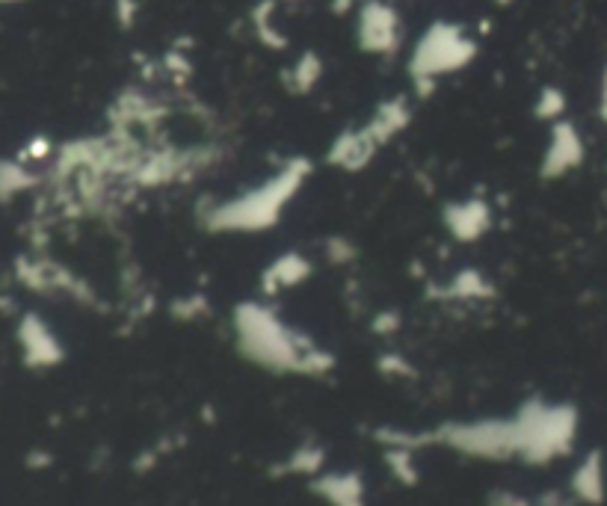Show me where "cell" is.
Instances as JSON below:
<instances>
[{
    "mask_svg": "<svg viewBox=\"0 0 607 506\" xmlns=\"http://www.w3.org/2000/svg\"><path fill=\"white\" fill-rule=\"evenodd\" d=\"M234 335L246 359L270 370L323 376L335 367V356L314 344L305 332L288 326L267 302H240L234 308Z\"/></svg>",
    "mask_w": 607,
    "mask_h": 506,
    "instance_id": "obj_1",
    "label": "cell"
},
{
    "mask_svg": "<svg viewBox=\"0 0 607 506\" xmlns=\"http://www.w3.org/2000/svg\"><path fill=\"white\" fill-rule=\"evenodd\" d=\"M308 178H311V163L305 157H291L258 187L211 205L205 214V225L211 231H228V234L270 231L273 225H279L288 205L300 196Z\"/></svg>",
    "mask_w": 607,
    "mask_h": 506,
    "instance_id": "obj_2",
    "label": "cell"
},
{
    "mask_svg": "<svg viewBox=\"0 0 607 506\" xmlns=\"http://www.w3.org/2000/svg\"><path fill=\"white\" fill-rule=\"evenodd\" d=\"M477 57V42L465 33L462 24L454 21H436L427 27V33L418 39L412 57H409V77L421 98L433 95L439 80L445 74L465 69Z\"/></svg>",
    "mask_w": 607,
    "mask_h": 506,
    "instance_id": "obj_3",
    "label": "cell"
},
{
    "mask_svg": "<svg viewBox=\"0 0 607 506\" xmlns=\"http://www.w3.org/2000/svg\"><path fill=\"white\" fill-rule=\"evenodd\" d=\"M519 427V456L528 462H551L572 450L578 435V412L572 406H548L542 400H531L516 415Z\"/></svg>",
    "mask_w": 607,
    "mask_h": 506,
    "instance_id": "obj_4",
    "label": "cell"
},
{
    "mask_svg": "<svg viewBox=\"0 0 607 506\" xmlns=\"http://www.w3.org/2000/svg\"><path fill=\"white\" fill-rule=\"evenodd\" d=\"M436 444H448L465 456L477 459H510L519 456V427L513 421H474V424H448L433 433Z\"/></svg>",
    "mask_w": 607,
    "mask_h": 506,
    "instance_id": "obj_5",
    "label": "cell"
},
{
    "mask_svg": "<svg viewBox=\"0 0 607 506\" xmlns=\"http://www.w3.org/2000/svg\"><path fill=\"white\" fill-rule=\"evenodd\" d=\"M15 279L27 290L39 296H69L75 302L92 305L95 290L86 279H80L66 264L48 258V255H21L15 261Z\"/></svg>",
    "mask_w": 607,
    "mask_h": 506,
    "instance_id": "obj_6",
    "label": "cell"
},
{
    "mask_svg": "<svg viewBox=\"0 0 607 506\" xmlns=\"http://www.w3.org/2000/svg\"><path fill=\"white\" fill-rule=\"evenodd\" d=\"M356 39L365 54L377 57L397 54L403 42V24L397 9L382 0H368L356 15Z\"/></svg>",
    "mask_w": 607,
    "mask_h": 506,
    "instance_id": "obj_7",
    "label": "cell"
},
{
    "mask_svg": "<svg viewBox=\"0 0 607 506\" xmlns=\"http://www.w3.org/2000/svg\"><path fill=\"white\" fill-rule=\"evenodd\" d=\"M18 347H21V359L27 367L45 370V367H57L66 359V347L57 338V332L51 329V323L36 314V311H24L15 329Z\"/></svg>",
    "mask_w": 607,
    "mask_h": 506,
    "instance_id": "obj_8",
    "label": "cell"
},
{
    "mask_svg": "<svg viewBox=\"0 0 607 506\" xmlns=\"http://www.w3.org/2000/svg\"><path fill=\"white\" fill-rule=\"evenodd\" d=\"M587 157V145L581 131L569 122V119H557L551 125V137L542 151V163H539V175L545 181H557L569 172H575Z\"/></svg>",
    "mask_w": 607,
    "mask_h": 506,
    "instance_id": "obj_9",
    "label": "cell"
},
{
    "mask_svg": "<svg viewBox=\"0 0 607 506\" xmlns=\"http://www.w3.org/2000/svg\"><path fill=\"white\" fill-rule=\"evenodd\" d=\"M442 222L448 228V234L459 240V243H477L492 231V205L480 196H465L459 202H451L442 211Z\"/></svg>",
    "mask_w": 607,
    "mask_h": 506,
    "instance_id": "obj_10",
    "label": "cell"
},
{
    "mask_svg": "<svg viewBox=\"0 0 607 506\" xmlns=\"http://www.w3.org/2000/svg\"><path fill=\"white\" fill-rule=\"evenodd\" d=\"M382 145L368 134V128H344L326 148V163L341 172H362L380 154Z\"/></svg>",
    "mask_w": 607,
    "mask_h": 506,
    "instance_id": "obj_11",
    "label": "cell"
},
{
    "mask_svg": "<svg viewBox=\"0 0 607 506\" xmlns=\"http://www.w3.org/2000/svg\"><path fill=\"white\" fill-rule=\"evenodd\" d=\"M308 279H311V261L303 252H282L264 267L258 285H261L264 296H279L285 290L300 288Z\"/></svg>",
    "mask_w": 607,
    "mask_h": 506,
    "instance_id": "obj_12",
    "label": "cell"
},
{
    "mask_svg": "<svg viewBox=\"0 0 607 506\" xmlns=\"http://www.w3.org/2000/svg\"><path fill=\"white\" fill-rule=\"evenodd\" d=\"M412 122V104L406 95H391L382 104H377V110L371 113V119L365 122L368 134L380 145L391 143L394 137H400Z\"/></svg>",
    "mask_w": 607,
    "mask_h": 506,
    "instance_id": "obj_13",
    "label": "cell"
},
{
    "mask_svg": "<svg viewBox=\"0 0 607 506\" xmlns=\"http://www.w3.org/2000/svg\"><path fill=\"white\" fill-rule=\"evenodd\" d=\"M311 489L329 506H365V483L359 471L320 474Z\"/></svg>",
    "mask_w": 607,
    "mask_h": 506,
    "instance_id": "obj_14",
    "label": "cell"
},
{
    "mask_svg": "<svg viewBox=\"0 0 607 506\" xmlns=\"http://www.w3.org/2000/svg\"><path fill=\"white\" fill-rule=\"evenodd\" d=\"M433 296L439 299H456V302H480V299H492L495 288L492 282L486 279V273L474 270V267H465L451 276V282L445 288L433 290Z\"/></svg>",
    "mask_w": 607,
    "mask_h": 506,
    "instance_id": "obj_15",
    "label": "cell"
},
{
    "mask_svg": "<svg viewBox=\"0 0 607 506\" xmlns=\"http://www.w3.org/2000/svg\"><path fill=\"white\" fill-rule=\"evenodd\" d=\"M572 492L587 504H602L605 501V462H602V453H590L578 465V471L572 474Z\"/></svg>",
    "mask_w": 607,
    "mask_h": 506,
    "instance_id": "obj_16",
    "label": "cell"
},
{
    "mask_svg": "<svg viewBox=\"0 0 607 506\" xmlns=\"http://www.w3.org/2000/svg\"><path fill=\"white\" fill-rule=\"evenodd\" d=\"M39 181H42V175L33 172L30 163H24L21 157H15V160L0 157V205H6V202L18 199L21 193L33 190Z\"/></svg>",
    "mask_w": 607,
    "mask_h": 506,
    "instance_id": "obj_17",
    "label": "cell"
},
{
    "mask_svg": "<svg viewBox=\"0 0 607 506\" xmlns=\"http://www.w3.org/2000/svg\"><path fill=\"white\" fill-rule=\"evenodd\" d=\"M323 80V60L314 51H305L303 57L285 72V86L294 95H308Z\"/></svg>",
    "mask_w": 607,
    "mask_h": 506,
    "instance_id": "obj_18",
    "label": "cell"
},
{
    "mask_svg": "<svg viewBox=\"0 0 607 506\" xmlns=\"http://www.w3.org/2000/svg\"><path fill=\"white\" fill-rule=\"evenodd\" d=\"M252 24H255V33H258V39L267 45V48H273V51H282V48H288V39H285V33L276 27V21H273V0H264L255 12H252Z\"/></svg>",
    "mask_w": 607,
    "mask_h": 506,
    "instance_id": "obj_19",
    "label": "cell"
},
{
    "mask_svg": "<svg viewBox=\"0 0 607 506\" xmlns=\"http://www.w3.org/2000/svg\"><path fill=\"white\" fill-rule=\"evenodd\" d=\"M323 462H326V450L323 447H317V444H303V447H297L291 456H288V462H285V474H305V477H317L320 474V468H323Z\"/></svg>",
    "mask_w": 607,
    "mask_h": 506,
    "instance_id": "obj_20",
    "label": "cell"
},
{
    "mask_svg": "<svg viewBox=\"0 0 607 506\" xmlns=\"http://www.w3.org/2000/svg\"><path fill=\"white\" fill-rule=\"evenodd\" d=\"M533 113H536V119L551 122V125H554L557 119H566V95H563V89L545 86V89L539 92V98H536Z\"/></svg>",
    "mask_w": 607,
    "mask_h": 506,
    "instance_id": "obj_21",
    "label": "cell"
},
{
    "mask_svg": "<svg viewBox=\"0 0 607 506\" xmlns=\"http://www.w3.org/2000/svg\"><path fill=\"white\" fill-rule=\"evenodd\" d=\"M385 462H388L391 474H394L400 483L412 486V483L418 480V471H415V450H409V447H388V450H385Z\"/></svg>",
    "mask_w": 607,
    "mask_h": 506,
    "instance_id": "obj_22",
    "label": "cell"
},
{
    "mask_svg": "<svg viewBox=\"0 0 607 506\" xmlns=\"http://www.w3.org/2000/svg\"><path fill=\"white\" fill-rule=\"evenodd\" d=\"M169 311H172L175 320H187V323H193V320H202L211 308H208V299H205L202 293H190V296H178V299H172Z\"/></svg>",
    "mask_w": 607,
    "mask_h": 506,
    "instance_id": "obj_23",
    "label": "cell"
},
{
    "mask_svg": "<svg viewBox=\"0 0 607 506\" xmlns=\"http://www.w3.org/2000/svg\"><path fill=\"white\" fill-rule=\"evenodd\" d=\"M160 69L169 74L175 83H184V80L190 77V60H187V54H181V51H169V54L163 57Z\"/></svg>",
    "mask_w": 607,
    "mask_h": 506,
    "instance_id": "obj_24",
    "label": "cell"
},
{
    "mask_svg": "<svg viewBox=\"0 0 607 506\" xmlns=\"http://www.w3.org/2000/svg\"><path fill=\"white\" fill-rule=\"evenodd\" d=\"M326 258L332 264H350L356 258V246L347 237H329L326 240Z\"/></svg>",
    "mask_w": 607,
    "mask_h": 506,
    "instance_id": "obj_25",
    "label": "cell"
},
{
    "mask_svg": "<svg viewBox=\"0 0 607 506\" xmlns=\"http://www.w3.org/2000/svg\"><path fill=\"white\" fill-rule=\"evenodd\" d=\"M24 163H42V160H51L54 157V143L48 137H33L30 143L24 145V151L18 154Z\"/></svg>",
    "mask_w": 607,
    "mask_h": 506,
    "instance_id": "obj_26",
    "label": "cell"
},
{
    "mask_svg": "<svg viewBox=\"0 0 607 506\" xmlns=\"http://www.w3.org/2000/svg\"><path fill=\"white\" fill-rule=\"evenodd\" d=\"M400 323H403L400 311L385 308V311H380V314L374 317V332H377V335H391V332H397V329H400Z\"/></svg>",
    "mask_w": 607,
    "mask_h": 506,
    "instance_id": "obj_27",
    "label": "cell"
},
{
    "mask_svg": "<svg viewBox=\"0 0 607 506\" xmlns=\"http://www.w3.org/2000/svg\"><path fill=\"white\" fill-rule=\"evenodd\" d=\"M137 15H140V3H137V0H116V21H119L125 30L134 27Z\"/></svg>",
    "mask_w": 607,
    "mask_h": 506,
    "instance_id": "obj_28",
    "label": "cell"
},
{
    "mask_svg": "<svg viewBox=\"0 0 607 506\" xmlns=\"http://www.w3.org/2000/svg\"><path fill=\"white\" fill-rule=\"evenodd\" d=\"M380 367L385 373H397V376H412L415 370L406 364V359H400V356H382Z\"/></svg>",
    "mask_w": 607,
    "mask_h": 506,
    "instance_id": "obj_29",
    "label": "cell"
},
{
    "mask_svg": "<svg viewBox=\"0 0 607 506\" xmlns=\"http://www.w3.org/2000/svg\"><path fill=\"white\" fill-rule=\"evenodd\" d=\"M27 465H30V468H45V465H51V456L42 453V450H36V453L27 456Z\"/></svg>",
    "mask_w": 607,
    "mask_h": 506,
    "instance_id": "obj_30",
    "label": "cell"
},
{
    "mask_svg": "<svg viewBox=\"0 0 607 506\" xmlns=\"http://www.w3.org/2000/svg\"><path fill=\"white\" fill-rule=\"evenodd\" d=\"M350 9V0H335V12H347Z\"/></svg>",
    "mask_w": 607,
    "mask_h": 506,
    "instance_id": "obj_31",
    "label": "cell"
},
{
    "mask_svg": "<svg viewBox=\"0 0 607 506\" xmlns=\"http://www.w3.org/2000/svg\"><path fill=\"white\" fill-rule=\"evenodd\" d=\"M495 3H501V6H507V3H513V0H495Z\"/></svg>",
    "mask_w": 607,
    "mask_h": 506,
    "instance_id": "obj_32",
    "label": "cell"
},
{
    "mask_svg": "<svg viewBox=\"0 0 607 506\" xmlns=\"http://www.w3.org/2000/svg\"><path fill=\"white\" fill-rule=\"evenodd\" d=\"M0 3H21V0H0Z\"/></svg>",
    "mask_w": 607,
    "mask_h": 506,
    "instance_id": "obj_33",
    "label": "cell"
}]
</instances>
